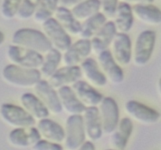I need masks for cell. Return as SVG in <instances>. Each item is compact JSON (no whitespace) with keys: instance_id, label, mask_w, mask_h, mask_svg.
<instances>
[{"instance_id":"30","label":"cell","mask_w":161,"mask_h":150,"mask_svg":"<svg viewBox=\"0 0 161 150\" xmlns=\"http://www.w3.org/2000/svg\"><path fill=\"white\" fill-rule=\"evenodd\" d=\"M58 7V0H40L33 14V20L36 23L42 24L47 20L53 18Z\"/></svg>"},{"instance_id":"3","label":"cell","mask_w":161,"mask_h":150,"mask_svg":"<svg viewBox=\"0 0 161 150\" xmlns=\"http://www.w3.org/2000/svg\"><path fill=\"white\" fill-rule=\"evenodd\" d=\"M156 41L157 34L151 30H146L138 34L132 48L131 60L135 66L142 67L147 65L152 57Z\"/></svg>"},{"instance_id":"36","label":"cell","mask_w":161,"mask_h":150,"mask_svg":"<svg viewBox=\"0 0 161 150\" xmlns=\"http://www.w3.org/2000/svg\"><path fill=\"white\" fill-rule=\"evenodd\" d=\"M154 0H120V2L126 3L129 6H138V5L152 4Z\"/></svg>"},{"instance_id":"23","label":"cell","mask_w":161,"mask_h":150,"mask_svg":"<svg viewBox=\"0 0 161 150\" xmlns=\"http://www.w3.org/2000/svg\"><path fill=\"white\" fill-rule=\"evenodd\" d=\"M20 102L21 107L35 120L48 118L50 115L48 110L34 94L29 92L22 94L20 97Z\"/></svg>"},{"instance_id":"31","label":"cell","mask_w":161,"mask_h":150,"mask_svg":"<svg viewBox=\"0 0 161 150\" xmlns=\"http://www.w3.org/2000/svg\"><path fill=\"white\" fill-rule=\"evenodd\" d=\"M40 0H22L16 17L20 20H27L33 17Z\"/></svg>"},{"instance_id":"33","label":"cell","mask_w":161,"mask_h":150,"mask_svg":"<svg viewBox=\"0 0 161 150\" xmlns=\"http://www.w3.org/2000/svg\"><path fill=\"white\" fill-rule=\"evenodd\" d=\"M100 1L101 13L106 19H113L119 0H99Z\"/></svg>"},{"instance_id":"11","label":"cell","mask_w":161,"mask_h":150,"mask_svg":"<svg viewBox=\"0 0 161 150\" xmlns=\"http://www.w3.org/2000/svg\"><path fill=\"white\" fill-rule=\"evenodd\" d=\"M110 52L119 67H126L130 64L132 58V44L127 34L116 33L112 42Z\"/></svg>"},{"instance_id":"29","label":"cell","mask_w":161,"mask_h":150,"mask_svg":"<svg viewBox=\"0 0 161 150\" xmlns=\"http://www.w3.org/2000/svg\"><path fill=\"white\" fill-rule=\"evenodd\" d=\"M100 11L99 0H86L71 10L74 18L79 22L88 20Z\"/></svg>"},{"instance_id":"18","label":"cell","mask_w":161,"mask_h":150,"mask_svg":"<svg viewBox=\"0 0 161 150\" xmlns=\"http://www.w3.org/2000/svg\"><path fill=\"white\" fill-rule=\"evenodd\" d=\"M133 129L134 125L130 118L124 117L121 119L116 130L111 134L109 142L113 149L125 150L133 132Z\"/></svg>"},{"instance_id":"7","label":"cell","mask_w":161,"mask_h":150,"mask_svg":"<svg viewBox=\"0 0 161 150\" xmlns=\"http://www.w3.org/2000/svg\"><path fill=\"white\" fill-rule=\"evenodd\" d=\"M98 106L97 109L102 133L105 135H110L116 130L119 121V106L111 97L103 98Z\"/></svg>"},{"instance_id":"10","label":"cell","mask_w":161,"mask_h":150,"mask_svg":"<svg viewBox=\"0 0 161 150\" xmlns=\"http://www.w3.org/2000/svg\"><path fill=\"white\" fill-rule=\"evenodd\" d=\"M34 95L43 104L49 113L58 115L62 111L58 92L49 84L47 81L41 79L33 87Z\"/></svg>"},{"instance_id":"34","label":"cell","mask_w":161,"mask_h":150,"mask_svg":"<svg viewBox=\"0 0 161 150\" xmlns=\"http://www.w3.org/2000/svg\"><path fill=\"white\" fill-rule=\"evenodd\" d=\"M31 150H64L60 144L53 143L44 139H40L31 147Z\"/></svg>"},{"instance_id":"15","label":"cell","mask_w":161,"mask_h":150,"mask_svg":"<svg viewBox=\"0 0 161 150\" xmlns=\"http://www.w3.org/2000/svg\"><path fill=\"white\" fill-rule=\"evenodd\" d=\"M79 101L86 108L97 107L103 99V95L86 81L79 80L71 87Z\"/></svg>"},{"instance_id":"8","label":"cell","mask_w":161,"mask_h":150,"mask_svg":"<svg viewBox=\"0 0 161 150\" xmlns=\"http://www.w3.org/2000/svg\"><path fill=\"white\" fill-rule=\"evenodd\" d=\"M124 109L130 120L143 125L151 126L160 121V114L158 111L135 100L126 102Z\"/></svg>"},{"instance_id":"35","label":"cell","mask_w":161,"mask_h":150,"mask_svg":"<svg viewBox=\"0 0 161 150\" xmlns=\"http://www.w3.org/2000/svg\"><path fill=\"white\" fill-rule=\"evenodd\" d=\"M84 1L86 0H58V7H62L69 10H72L73 8Z\"/></svg>"},{"instance_id":"12","label":"cell","mask_w":161,"mask_h":150,"mask_svg":"<svg viewBox=\"0 0 161 150\" xmlns=\"http://www.w3.org/2000/svg\"><path fill=\"white\" fill-rule=\"evenodd\" d=\"M98 66L107 81L111 84L118 85L124 82V73L121 67H119L112 56L108 50L102 52L98 54Z\"/></svg>"},{"instance_id":"19","label":"cell","mask_w":161,"mask_h":150,"mask_svg":"<svg viewBox=\"0 0 161 150\" xmlns=\"http://www.w3.org/2000/svg\"><path fill=\"white\" fill-rule=\"evenodd\" d=\"M82 77L92 87L102 88L107 84V80L102 72L97 62L93 58H86L80 65Z\"/></svg>"},{"instance_id":"16","label":"cell","mask_w":161,"mask_h":150,"mask_svg":"<svg viewBox=\"0 0 161 150\" xmlns=\"http://www.w3.org/2000/svg\"><path fill=\"white\" fill-rule=\"evenodd\" d=\"M82 77L80 67H67L58 68L47 82L55 90L63 87H70Z\"/></svg>"},{"instance_id":"28","label":"cell","mask_w":161,"mask_h":150,"mask_svg":"<svg viewBox=\"0 0 161 150\" xmlns=\"http://www.w3.org/2000/svg\"><path fill=\"white\" fill-rule=\"evenodd\" d=\"M61 53L54 48H51L50 51L42 56V62L39 69L41 77L49 78L58 69L61 61Z\"/></svg>"},{"instance_id":"26","label":"cell","mask_w":161,"mask_h":150,"mask_svg":"<svg viewBox=\"0 0 161 150\" xmlns=\"http://www.w3.org/2000/svg\"><path fill=\"white\" fill-rule=\"evenodd\" d=\"M53 18L69 36L78 35L80 33L81 23L74 18L71 10L62 7H58Z\"/></svg>"},{"instance_id":"14","label":"cell","mask_w":161,"mask_h":150,"mask_svg":"<svg viewBox=\"0 0 161 150\" xmlns=\"http://www.w3.org/2000/svg\"><path fill=\"white\" fill-rule=\"evenodd\" d=\"M40 139V135L34 127L14 128L9 133L7 137L9 145L17 148H31Z\"/></svg>"},{"instance_id":"39","label":"cell","mask_w":161,"mask_h":150,"mask_svg":"<svg viewBox=\"0 0 161 150\" xmlns=\"http://www.w3.org/2000/svg\"><path fill=\"white\" fill-rule=\"evenodd\" d=\"M107 150H114V149H107Z\"/></svg>"},{"instance_id":"21","label":"cell","mask_w":161,"mask_h":150,"mask_svg":"<svg viewBox=\"0 0 161 150\" xmlns=\"http://www.w3.org/2000/svg\"><path fill=\"white\" fill-rule=\"evenodd\" d=\"M38 132L44 140L53 143L61 144L64 142V130L57 122L46 118L39 120L36 126Z\"/></svg>"},{"instance_id":"13","label":"cell","mask_w":161,"mask_h":150,"mask_svg":"<svg viewBox=\"0 0 161 150\" xmlns=\"http://www.w3.org/2000/svg\"><path fill=\"white\" fill-rule=\"evenodd\" d=\"M91 52V41L80 39L72 44L61 57L63 63L67 67H80Z\"/></svg>"},{"instance_id":"5","label":"cell","mask_w":161,"mask_h":150,"mask_svg":"<svg viewBox=\"0 0 161 150\" xmlns=\"http://www.w3.org/2000/svg\"><path fill=\"white\" fill-rule=\"evenodd\" d=\"M86 140L81 115L69 116L65 123L64 150H76Z\"/></svg>"},{"instance_id":"20","label":"cell","mask_w":161,"mask_h":150,"mask_svg":"<svg viewBox=\"0 0 161 150\" xmlns=\"http://www.w3.org/2000/svg\"><path fill=\"white\" fill-rule=\"evenodd\" d=\"M116 34V28L113 21H108L103 25L96 35L91 39V52L98 55L102 52L108 50Z\"/></svg>"},{"instance_id":"2","label":"cell","mask_w":161,"mask_h":150,"mask_svg":"<svg viewBox=\"0 0 161 150\" xmlns=\"http://www.w3.org/2000/svg\"><path fill=\"white\" fill-rule=\"evenodd\" d=\"M3 80L13 87L18 88H33L41 80L39 70L26 69L17 66L9 64L2 71Z\"/></svg>"},{"instance_id":"1","label":"cell","mask_w":161,"mask_h":150,"mask_svg":"<svg viewBox=\"0 0 161 150\" xmlns=\"http://www.w3.org/2000/svg\"><path fill=\"white\" fill-rule=\"evenodd\" d=\"M11 42L13 45L31 50L42 56L52 48L43 33L32 28H20L16 31Z\"/></svg>"},{"instance_id":"25","label":"cell","mask_w":161,"mask_h":150,"mask_svg":"<svg viewBox=\"0 0 161 150\" xmlns=\"http://www.w3.org/2000/svg\"><path fill=\"white\" fill-rule=\"evenodd\" d=\"M113 19L114 21L113 22L116 33L127 34L133 27L135 19L132 13L131 6L126 3L119 2Z\"/></svg>"},{"instance_id":"24","label":"cell","mask_w":161,"mask_h":150,"mask_svg":"<svg viewBox=\"0 0 161 150\" xmlns=\"http://www.w3.org/2000/svg\"><path fill=\"white\" fill-rule=\"evenodd\" d=\"M131 10L134 18L145 24L159 26L161 23V11L156 6L152 4L138 5L131 6Z\"/></svg>"},{"instance_id":"32","label":"cell","mask_w":161,"mask_h":150,"mask_svg":"<svg viewBox=\"0 0 161 150\" xmlns=\"http://www.w3.org/2000/svg\"><path fill=\"white\" fill-rule=\"evenodd\" d=\"M22 0H3L0 13L5 20H12L16 17Z\"/></svg>"},{"instance_id":"6","label":"cell","mask_w":161,"mask_h":150,"mask_svg":"<svg viewBox=\"0 0 161 150\" xmlns=\"http://www.w3.org/2000/svg\"><path fill=\"white\" fill-rule=\"evenodd\" d=\"M6 57L10 64L26 69L39 70L42 62V55L13 45L8 46Z\"/></svg>"},{"instance_id":"37","label":"cell","mask_w":161,"mask_h":150,"mask_svg":"<svg viewBox=\"0 0 161 150\" xmlns=\"http://www.w3.org/2000/svg\"><path fill=\"white\" fill-rule=\"evenodd\" d=\"M76 150H96V148L92 142L85 141L84 143Z\"/></svg>"},{"instance_id":"9","label":"cell","mask_w":161,"mask_h":150,"mask_svg":"<svg viewBox=\"0 0 161 150\" xmlns=\"http://www.w3.org/2000/svg\"><path fill=\"white\" fill-rule=\"evenodd\" d=\"M42 29L52 48H54L59 52L64 53L72 45L70 36L53 18L44 22L42 24Z\"/></svg>"},{"instance_id":"27","label":"cell","mask_w":161,"mask_h":150,"mask_svg":"<svg viewBox=\"0 0 161 150\" xmlns=\"http://www.w3.org/2000/svg\"><path fill=\"white\" fill-rule=\"evenodd\" d=\"M106 20L107 19L101 12H98L88 20H85L83 24H81L80 31L78 34L80 39H92L106 23Z\"/></svg>"},{"instance_id":"4","label":"cell","mask_w":161,"mask_h":150,"mask_svg":"<svg viewBox=\"0 0 161 150\" xmlns=\"http://www.w3.org/2000/svg\"><path fill=\"white\" fill-rule=\"evenodd\" d=\"M0 117L6 124L14 128H30L36 123V120L21 106L10 103L1 105Z\"/></svg>"},{"instance_id":"17","label":"cell","mask_w":161,"mask_h":150,"mask_svg":"<svg viewBox=\"0 0 161 150\" xmlns=\"http://www.w3.org/2000/svg\"><path fill=\"white\" fill-rule=\"evenodd\" d=\"M86 137L90 142H97L102 137V129L97 107H87L82 114Z\"/></svg>"},{"instance_id":"38","label":"cell","mask_w":161,"mask_h":150,"mask_svg":"<svg viewBox=\"0 0 161 150\" xmlns=\"http://www.w3.org/2000/svg\"><path fill=\"white\" fill-rule=\"evenodd\" d=\"M5 41V35L2 31H0V46L3 45V43Z\"/></svg>"},{"instance_id":"22","label":"cell","mask_w":161,"mask_h":150,"mask_svg":"<svg viewBox=\"0 0 161 150\" xmlns=\"http://www.w3.org/2000/svg\"><path fill=\"white\" fill-rule=\"evenodd\" d=\"M62 109L69 116L82 115L85 107L77 98L71 87H63L57 90Z\"/></svg>"}]
</instances>
